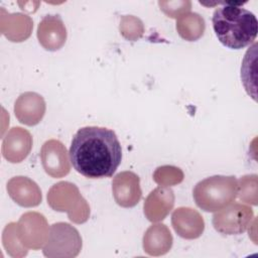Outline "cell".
I'll list each match as a JSON object with an SVG mask.
<instances>
[{"label":"cell","mask_w":258,"mask_h":258,"mask_svg":"<svg viewBox=\"0 0 258 258\" xmlns=\"http://www.w3.org/2000/svg\"><path fill=\"white\" fill-rule=\"evenodd\" d=\"M14 112L17 119L26 125H36L43 117L45 103L43 98L32 92L21 94L15 102Z\"/></svg>","instance_id":"8"},{"label":"cell","mask_w":258,"mask_h":258,"mask_svg":"<svg viewBox=\"0 0 258 258\" xmlns=\"http://www.w3.org/2000/svg\"><path fill=\"white\" fill-rule=\"evenodd\" d=\"M37 37L45 49H59L67 39V29L59 15H45L38 24Z\"/></svg>","instance_id":"6"},{"label":"cell","mask_w":258,"mask_h":258,"mask_svg":"<svg viewBox=\"0 0 258 258\" xmlns=\"http://www.w3.org/2000/svg\"><path fill=\"white\" fill-rule=\"evenodd\" d=\"M171 223L174 231L184 239H196L205 229L203 217L190 208L176 209L172 213Z\"/></svg>","instance_id":"9"},{"label":"cell","mask_w":258,"mask_h":258,"mask_svg":"<svg viewBox=\"0 0 258 258\" xmlns=\"http://www.w3.org/2000/svg\"><path fill=\"white\" fill-rule=\"evenodd\" d=\"M238 189L235 176L214 175L199 181L192 190V197L203 211L218 212L235 201Z\"/></svg>","instance_id":"3"},{"label":"cell","mask_w":258,"mask_h":258,"mask_svg":"<svg viewBox=\"0 0 258 258\" xmlns=\"http://www.w3.org/2000/svg\"><path fill=\"white\" fill-rule=\"evenodd\" d=\"M216 8L212 22L218 40L230 49H241L256 39L258 21L256 16L238 2H223Z\"/></svg>","instance_id":"2"},{"label":"cell","mask_w":258,"mask_h":258,"mask_svg":"<svg viewBox=\"0 0 258 258\" xmlns=\"http://www.w3.org/2000/svg\"><path fill=\"white\" fill-rule=\"evenodd\" d=\"M176 30L183 39L197 40L204 34L205 20L198 13H184L176 21Z\"/></svg>","instance_id":"12"},{"label":"cell","mask_w":258,"mask_h":258,"mask_svg":"<svg viewBox=\"0 0 258 258\" xmlns=\"http://www.w3.org/2000/svg\"><path fill=\"white\" fill-rule=\"evenodd\" d=\"M42 165L52 177H60L70 171L66 147L55 140L46 141L41 148Z\"/></svg>","instance_id":"7"},{"label":"cell","mask_w":258,"mask_h":258,"mask_svg":"<svg viewBox=\"0 0 258 258\" xmlns=\"http://www.w3.org/2000/svg\"><path fill=\"white\" fill-rule=\"evenodd\" d=\"M31 146L32 138L29 132L21 127H14L3 140V156L10 162H20L28 155Z\"/></svg>","instance_id":"10"},{"label":"cell","mask_w":258,"mask_h":258,"mask_svg":"<svg viewBox=\"0 0 258 258\" xmlns=\"http://www.w3.org/2000/svg\"><path fill=\"white\" fill-rule=\"evenodd\" d=\"M174 204V195L169 187H157L152 190L144 203V214L151 222L163 220Z\"/></svg>","instance_id":"11"},{"label":"cell","mask_w":258,"mask_h":258,"mask_svg":"<svg viewBox=\"0 0 258 258\" xmlns=\"http://www.w3.org/2000/svg\"><path fill=\"white\" fill-rule=\"evenodd\" d=\"M113 195L116 203L124 208H131L141 199L139 176L132 171L118 173L112 182Z\"/></svg>","instance_id":"5"},{"label":"cell","mask_w":258,"mask_h":258,"mask_svg":"<svg viewBox=\"0 0 258 258\" xmlns=\"http://www.w3.org/2000/svg\"><path fill=\"white\" fill-rule=\"evenodd\" d=\"M74 168L88 178L111 177L122 160L116 133L106 127L87 126L74 135L70 147Z\"/></svg>","instance_id":"1"},{"label":"cell","mask_w":258,"mask_h":258,"mask_svg":"<svg viewBox=\"0 0 258 258\" xmlns=\"http://www.w3.org/2000/svg\"><path fill=\"white\" fill-rule=\"evenodd\" d=\"M254 217L252 209L242 204H233L216 213L214 228L225 235H239L245 232Z\"/></svg>","instance_id":"4"},{"label":"cell","mask_w":258,"mask_h":258,"mask_svg":"<svg viewBox=\"0 0 258 258\" xmlns=\"http://www.w3.org/2000/svg\"><path fill=\"white\" fill-rule=\"evenodd\" d=\"M256 48L257 43L254 42L251 47L245 53V57L242 61L241 67V79L247 93L256 100V74H255V63H256Z\"/></svg>","instance_id":"13"}]
</instances>
